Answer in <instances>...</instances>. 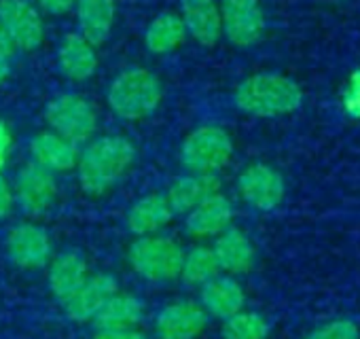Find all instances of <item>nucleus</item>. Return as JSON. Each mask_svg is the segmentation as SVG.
<instances>
[{
	"label": "nucleus",
	"instance_id": "5",
	"mask_svg": "<svg viewBox=\"0 0 360 339\" xmlns=\"http://www.w3.org/2000/svg\"><path fill=\"white\" fill-rule=\"evenodd\" d=\"M231 155V136L219 125L193 129L180 146V161L191 174H217L229 163Z\"/></svg>",
	"mask_w": 360,
	"mask_h": 339
},
{
	"label": "nucleus",
	"instance_id": "28",
	"mask_svg": "<svg viewBox=\"0 0 360 339\" xmlns=\"http://www.w3.org/2000/svg\"><path fill=\"white\" fill-rule=\"evenodd\" d=\"M305 339H360V331L352 320H333L316 331H311Z\"/></svg>",
	"mask_w": 360,
	"mask_h": 339
},
{
	"label": "nucleus",
	"instance_id": "9",
	"mask_svg": "<svg viewBox=\"0 0 360 339\" xmlns=\"http://www.w3.org/2000/svg\"><path fill=\"white\" fill-rule=\"evenodd\" d=\"M208 314L200 301L178 299L165 303L155 316L157 339H198L208 326Z\"/></svg>",
	"mask_w": 360,
	"mask_h": 339
},
{
	"label": "nucleus",
	"instance_id": "30",
	"mask_svg": "<svg viewBox=\"0 0 360 339\" xmlns=\"http://www.w3.org/2000/svg\"><path fill=\"white\" fill-rule=\"evenodd\" d=\"M91 339H148L138 326L131 328H96Z\"/></svg>",
	"mask_w": 360,
	"mask_h": 339
},
{
	"label": "nucleus",
	"instance_id": "6",
	"mask_svg": "<svg viewBox=\"0 0 360 339\" xmlns=\"http://www.w3.org/2000/svg\"><path fill=\"white\" fill-rule=\"evenodd\" d=\"M45 119L53 134L72 144L87 142L98 127V115L94 106L79 94H62L51 100L45 108Z\"/></svg>",
	"mask_w": 360,
	"mask_h": 339
},
{
	"label": "nucleus",
	"instance_id": "15",
	"mask_svg": "<svg viewBox=\"0 0 360 339\" xmlns=\"http://www.w3.org/2000/svg\"><path fill=\"white\" fill-rule=\"evenodd\" d=\"M200 305L208 316L227 320L242 312L246 305V293L233 276L219 274L204 286H200Z\"/></svg>",
	"mask_w": 360,
	"mask_h": 339
},
{
	"label": "nucleus",
	"instance_id": "34",
	"mask_svg": "<svg viewBox=\"0 0 360 339\" xmlns=\"http://www.w3.org/2000/svg\"><path fill=\"white\" fill-rule=\"evenodd\" d=\"M13 43L11 39L7 37V32L3 30V26H0V56H5V58H11L13 56Z\"/></svg>",
	"mask_w": 360,
	"mask_h": 339
},
{
	"label": "nucleus",
	"instance_id": "32",
	"mask_svg": "<svg viewBox=\"0 0 360 339\" xmlns=\"http://www.w3.org/2000/svg\"><path fill=\"white\" fill-rule=\"evenodd\" d=\"M11 144H13L11 132H9L5 121H0V172H3V167L7 165V159H9V153H11Z\"/></svg>",
	"mask_w": 360,
	"mask_h": 339
},
{
	"label": "nucleus",
	"instance_id": "2",
	"mask_svg": "<svg viewBox=\"0 0 360 339\" xmlns=\"http://www.w3.org/2000/svg\"><path fill=\"white\" fill-rule=\"evenodd\" d=\"M233 102L242 113L252 117H280L295 113L303 104V91L284 75L261 72L238 85Z\"/></svg>",
	"mask_w": 360,
	"mask_h": 339
},
{
	"label": "nucleus",
	"instance_id": "8",
	"mask_svg": "<svg viewBox=\"0 0 360 339\" xmlns=\"http://www.w3.org/2000/svg\"><path fill=\"white\" fill-rule=\"evenodd\" d=\"M9 261L20 269H43L53 259V242L37 223H20L11 227L5 240Z\"/></svg>",
	"mask_w": 360,
	"mask_h": 339
},
{
	"label": "nucleus",
	"instance_id": "27",
	"mask_svg": "<svg viewBox=\"0 0 360 339\" xmlns=\"http://www.w3.org/2000/svg\"><path fill=\"white\" fill-rule=\"evenodd\" d=\"M269 331L271 326L263 314L242 309L231 318L223 320L221 335L223 339H267Z\"/></svg>",
	"mask_w": 360,
	"mask_h": 339
},
{
	"label": "nucleus",
	"instance_id": "1",
	"mask_svg": "<svg viewBox=\"0 0 360 339\" xmlns=\"http://www.w3.org/2000/svg\"><path fill=\"white\" fill-rule=\"evenodd\" d=\"M136 148L123 136H102L87 144L79 155L77 172L81 189L89 196H102L112 189L134 163Z\"/></svg>",
	"mask_w": 360,
	"mask_h": 339
},
{
	"label": "nucleus",
	"instance_id": "23",
	"mask_svg": "<svg viewBox=\"0 0 360 339\" xmlns=\"http://www.w3.org/2000/svg\"><path fill=\"white\" fill-rule=\"evenodd\" d=\"M81 37L94 47L102 45L115 24V0H77Z\"/></svg>",
	"mask_w": 360,
	"mask_h": 339
},
{
	"label": "nucleus",
	"instance_id": "18",
	"mask_svg": "<svg viewBox=\"0 0 360 339\" xmlns=\"http://www.w3.org/2000/svg\"><path fill=\"white\" fill-rule=\"evenodd\" d=\"M212 252L217 257L221 271H225L227 276L246 274L252 269L257 261V250L250 238L238 227H229L221 236H217L212 244Z\"/></svg>",
	"mask_w": 360,
	"mask_h": 339
},
{
	"label": "nucleus",
	"instance_id": "31",
	"mask_svg": "<svg viewBox=\"0 0 360 339\" xmlns=\"http://www.w3.org/2000/svg\"><path fill=\"white\" fill-rule=\"evenodd\" d=\"M13 206H15L13 187L5 181L3 174H0V219H7L13 212Z\"/></svg>",
	"mask_w": 360,
	"mask_h": 339
},
{
	"label": "nucleus",
	"instance_id": "19",
	"mask_svg": "<svg viewBox=\"0 0 360 339\" xmlns=\"http://www.w3.org/2000/svg\"><path fill=\"white\" fill-rule=\"evenodd\" d=\"M214 193H221V181L217 174H191L189 172L185 177H178L169 185L165 198L174 215H187Z\"/></svg>",
	"mask_w": 360,
	"mask_h": 339
},
{
	"label": "nucleus",
	"instance_id": "24",
	"mask_svg": "<svg viewBox=\"0 0 360 339\" xmlns=\"http://www.w3.org/2000/svg\"><path fill=\"white\" fill-rule=\"evenodd\" d=\"M144 312L146 307L136 295L117 290L100 309L94 322L96 328H131L142 322Z\"/></svg>",
	"mask_w": 360,
	"mask_h": 339
},
{
	"label": "nucleus",
	"instance_id": "11",
	"mask_svg": "<svg viewBox=\"0 0 360 339\" xmlns=\"http://www.w3.org/2000/svg\"><path fill=\"white\" fill-rule=\"evenodd\" d=\"M0 26L22 51H34L45 37L43 20L28 0H0Z\"/></svg>",
	"mask_w": 360,
	"mask_h": 339
},
{
	"label": "nucleus",
	"instance_id": "20",
	"mask_svg": "<svg viewBox=\"0 0 360 339\" xmlns=\"http://www.w3.org/2000/svg\"><path fill=\"white\" fill-rule=\"evenodd\" d=\"M172 219H174V212L169 208L167 198L161 193H148L131 204V208L127 210L125 223H127V229L136 238H144V236H155L161 229H165Z\"/></svg>",
	"mask_w": 360,
	"mask_h": 339
},
{
	"label": "nucleus",
	"instance_id": "10",
	"mask_svg": "<svg viewBox=\"0 0 360 339\" xmlns=\"http://www.w3.org/2000/svg\"><path fill=\"white\" fill-rule=\"evenodd\" d=\"M223 32L236 47L255 45L265 32V15L259 0H221Z\"/></svg>",
	"mask_w": 360,
	"mask_h": 339
},
{
	"label": "nucleus",
	"instance_id": "17",
	"mask_svg": "<svg viewBox=\"0 0 360 339\" xmlns=\"http://www.w3.org/2000/svg\"><path fill=\"white\" fill-rule=\"evenodd\" d=\"M89 278L87 259L79 250H64L56 255L47 265L49 293L64 303L85 280Z\"/></svg>",
	"mask_w": 360,
	"mask_h": 339
},
{
	"label": "nucleus",
	"instance_id": "22",
	"mask_svg": "<svg viewBox=\"0 0 360 339\" xmlns=\"http://www.w3.org/2000/svg\"><path fill=\"white\" fill-rule=\"evenodd\" d=\"M58 64L64 77L72 81H87L98 68L96 47L81 34H66L58 49Z\"/></svg>",
	"mask_w": 360,
	"mask_h": 339
},
{
	"label": "nucleus",
	"instance_id": "26",
	"mask_svg": "<svg viewBox=\"0 0 360 339\" xmlns=\"http://www.w3.org/2000/svg\"><path fill=\"white\" fill-rule=\"evenodd\" d=\"M219 274H221V267L217 263L212 246H195L191 250H185L183 267H180V280L185 284L204 286Z\"/></svg>",
	"mask_w": 360,
	"mask_h": 339
},
{
	"label": "nucleus",
	"instance_id": "13",
	"mask_svg": "<svg viewBox=\"0 0 360 339\" xmlns=\"http://www.w3.org/2000/svg\"><path fill=\"white\" fill-rule=\"evenodd\" d=\"M117 290H119V282L112 274H94L62 305L70 320L94 322L100 309Z\"/></svg>",
	"mask_w": 360,
	"mask_h": 339
},
{
	"label": "nucleus",
	"instance_id": "29",
	"mask_svg": "<svg viewBox=\"0 0 360 339\" xmlns=\"http://www.w3.org/2000/svg\"><path fill=\"white\" fill-rule=\"evenodd\" d=\"M345 110L352 113V115H360V70L352 75L349 83H347V89H345Z\"/></svg>",
	"mask_w": 360,
	"mask_h": 339
},
{
	"label": "nucleus",
	"instance_id": "12",
	"mask_svg": "<svg viewBox=\"0 0 360 339\" xmlns=\"http://www.w3.org/2000/svg\"><path fill=\"white\" fill-rule=\"evenodd\" d=\"M238 191L242 200L255 210H274L282 204L286 187L282 177L267 163H252L238 177Z\"/></svg>",
	"mask_w": 360,
	"mask_h": 339
},
{
	"label": "nucleus",
	"instance_id": "35",
	"mask_svg": "<svg viewBox=\"0 0 360 339\" xmlns=\"http://www.w3.org/2000/svg\"><path fill=\"white\" fill-rule=\"evenodd\" d=\"M11 72V64H9V58L5 56H0V83H3Z\"/></svg>",
	"mask_w": 360,
	"mask_h": 339
},
{
	"label": "nucleus",
	"instance_id": "33",
	"mask_svg": "<svg viewBox=\"0 0 360 339\" xmlns=\"http://www.w3.org/2000/svg\"><path fill=\"white\" fill-rule=\"evenodd\" d=\"M39 3L49 11V13H66L77 0H39Z\"/></svg>",
	"mask_w": 360,
	"mask_h": 339
},
{
	"label": "nucleus",
	"instance_id": "3",
	"mask_svg": "<svg viewBox=\"0 0 360 339\" xmlns=\"http://www.w3.org/2000/svg\"><path fill=\"white\" fill-rule=\"evenodd\" d=\"M185 248L169 236H144L136 238L127 248V263L142 280L163 284L180 278Z\"/></svg>",
	"mask_w": 360,
	"mask_h": 339
},
{
	"label": "nucleus",
	"instance_id": "25",
	"mask_svg": "<svg viewBox=\"0 0 360 339\" xmlns=\"http://www.w3.org/2000/svg\"><path fill=\"white\" fill-rule=\"evenodd\" d=\"M187 39V28L180 20V15L176 13H161L157 15L144 34V43L146 49L155 56H163L174 51L176 47H180Z\"/></svg>",
	"mask_w": 360,
	"mask_h": 339
},
{
	"label": "nucleus",
	"instance_id": "16",
	"mask_svg": "<svg viewBox=\"0 0 360 339\" xmlns=\"http://www.w3.org/2000/svg\"><path fill=\"white\" fill-rule=\"evenodd\" d=\"M180 20L187 28V34L206 47L217 45L223 37L221 9L217 0H180Z\"/></svg>",
	"mask_w": 360,
	"mask_h": 339
},
{
	"label": "nucleus",
	"instance_id": "7",
	"mask_svg": "<svg viewBox=\"0 0 360 339\" xmlns=\"http://www.w3.org/2000/svg\"><path fill=\"white\" fill-rule=\"evenodd\" d=\"M13 196H15V204L26 217L41 219L51 210L58 196V185L51 172H47V170H43L32 161L26 163L18 172Z\"/></svg>",
	"mask_w": 360,
	"mask_h": 339
},
{
	"label": "nucleus",
	"instance_id": "4",
	"mask_svg": "<svg viewBox=\"0 0 360 339\" xmlns=\"http://www.w3.org/2000/svg\"><path fill=\"white\" fill-rule=\"evenodd\" d=\"M161 102V83L146 68H129L121 72L108 87V106L127 121L150 115Z\"/></svg>",
	"mask_w": 360,
	"mask_h": 339
},
{
	"label": "nucleus",
	"instance_id": "21",
	"mask_svg": "<svg viewBox=\"0 0 360 339\" xmlns=\"http://www.w3.org/2000/svg\"><path fill=\"white\" fill-rule=\"evenodd\" d=\"M30 153H32V161L51 174L68 172V170L77 167L79 161L77 144L68 142L66 138L53 132H43L34 136L30 142Z\"/></svg>",
	"mask_w": 360,
	"mask_h": 339
},
{
	"label": "nucleus",
	"instance_id": "14",
	"mask_svg": "<svg viewBox=\"0 0 360 339\" xmlns=\"http://www.w3.org/2000/svg\"><path fill=\"white\" fill-rule=\"evenodd\" d=\"M231 221L233 204L223 193H214L185 215V231L195 240H208L229 229Z\"/></svg>",
	"mask_w": 360,
	"mask_h": 339
}]
</instances>
